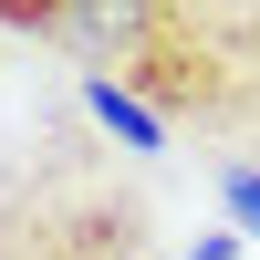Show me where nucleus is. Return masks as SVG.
I'll use <instances>...</instances> for the list:
<instances>
[{
	"label": "nucleus",
	"instance_id": "obj_2",
	"mask_svg": "<svg viewBox=\"0 0 260 260\" xmlns=\"http://www.w3.org/2000/svg\"><path fill=\"white\" fill-rule=\"evenodd\" d=\"M0 31L62 52L83 83L136 94L156 125H208L229 104V42L219 0H0Z\"/></svg>",
	"mask_w": 260,
	"mask_h": 260
},
{
	"label": "nucleus",
	"instance_id": "obj_6",
	"mask_svg": "<svg viewBox=\"0 0 260 260\" xmlns=\"http://www.w3.org/2000/svg\"><path fill=\"white\" fill-rule=\"evenodd\" d=\"M187 260H240V240H198V250H187Z\"/></svg>",
	"mask_w": 260,
	"mask_h": 260
},
{
	"label": "nucleus",
	"instance_id": "obj_1",
	"mask_svg": "<svg viewBox=\"0 0 260 260\" xmlns=\"http://www.w3.org/2000/svg\"><path fill=\"white\" fill-rule=\"evenodd\" d=\"M0 260H156V198L83 104H52L0 146Z\"/></svg>",
	"mask_w": 260,
	"mask_h": 260
},
{
	"label": "nucleus",
	"instance_id": "obj_4",
	"mask_svg": "<svg viewBox=\"0 0 260 260\" xmlns=\"http://www.w3.org/2000/svg\"><path fill=\"white\" fill-rule=\"evenodd\" d=\"M83 115H94V136L115 146V156H156V136H167V125L146 115L136 94H115V83H83Z\"/></svg>",
	"mask_w": 260,
	"mask_h": 260
},
{
	"label": "nucleus",
	"instance_id": "obj_5",
	"mask_svg": "<svg viewBox=\"0 0 260 260\" xmlns=\"http://www.w3.org/2000/svg\"><path fill=\"white\" fill-rule=\"evenodd\" d=\"M219 208L240 219V240H260V167H219Z\"/></svg>",
	"mask_w": 260,
	"mask_h": 260
},
{
	"label": "nucleus",
	"instance_id": "obj_3",
	"mask_svg": "<svg viewBox=\"0 0 260 260\" xmlns=\"http://www.w3.org/2000/svg\"><path fill=\"white\" fill-rule=\"evenodd\" d=\"M219 42H229V104H219V136L250 146L240 167H260V0H219Z\"/></svg>",
	"mask_w": 260,
	"mask_h": 260
}]
</instances>
